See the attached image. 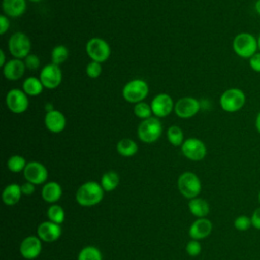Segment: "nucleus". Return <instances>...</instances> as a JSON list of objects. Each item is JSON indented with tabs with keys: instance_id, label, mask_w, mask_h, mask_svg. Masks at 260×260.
<instances>
[{
	"instance_id": "nucleus-1",
	"label": "nucleus",
	"mask_w": 260,
	"mask_h": 260,
	"mask_svg": "<svg viewBox=\"0 0 260 260\" xmlns=\"http://www.w3.org/2000/svg\"><path fill=\"white\" fill-rule=\"evenodd\" d=\"M232 47L237 56L247 60L259 51L257 37L247 31H242L236 35L233 39Z\"/></svg>"
},
{
	"instance_id": "nucleus-2",
	"label": "nucleus",
	"mask_w": 260,
	"mask_h": 260,
	"mask_svg": "<svg viewBox=\"0 0 260 260\" xmlns=\"http://www.w3.org/2000/svg\"><path fill=\"white\" fill-rule=\"evenodd\" d=\"M104 192L105 190L101 184L94 181H89L78 188L76 192V201L81 206H93L103 200Z\"/></svg>"
},
{
	"instance_id": "nucleus-3",
	"label": "nucleus",
	"mask_w": 260,
	"mask_h": 260,
	"mask_svg": "<svg viewBox=\"0 0 260 260\" xmlns=\"http://www.w3.org/2000/svg\"><path fill=\"white\" fill-rule=\"evenodd\" d=\"M246 93L238 87L224 90L219 98V105L224 112L236 113L243 109L246 104Z\"/></svg>"
},
{
	"instance_id": "nucleus-4",
	"label": "nucleus",
	"mask_w": 260,
	"mask_h": 260,
	"mask_svg": "<svg viewBox=\"0 0 260 260\" xmlns=\"http://www.w3.org/2000/svg\"><path fill=\"white\" fill-rule=\"evenodd\" d=\"M162 132V126L160 121L157 118H148L143 120L138 128H137V135L138 138L145 143H152L156 141Z\"/></svg>"
},
{
	"instance_id": "nucleus-5",
	"label": "nucleus",
	"mask_w": 260,
	"mask_h": 260,
	"mask_svg": "<svg viewBox=\"0 0 260 260\" xmlns=\"http://www.w3.org/2000/svg\"><path fill=\"white\" fill-rule=\"evenodd\" d=\"M122 94L125 101L128 103H140L148 94V85L142 79H133L124 85Z\"/></svg>"
},
{
	"instance_id": "nucleus-6",
	"label": "nucleus",
	"mask_w": 260,
	"mask_h": 260,
	"mask_svg": "<svg viewBox=\"0 0 260 260\" xmlns=\"http://www.w3.org/2000/svg\"><path fill=\"white\" fill-rule=\"evenodd\" d=\"M178 189L184 197L195 198L201 191L200 179L192 172H185L178 179Z\"/></svg>"
},
{
	"instance_id": "nucleus-7",
	"label": "nucleus",
	"mask_w": 260,
	"mask_h": 260,
	"mask_svg": "<svg viewBox=\"0 0 260 260\" xmlns=\"http://www.w3.org/2000/svg\"><path fill=\"white\" fill-rule=\"evenodd\" d=\"M31 49V43L29 38L21 32L17 31L11 35L8 40V50L15 59H23L29 55Z\"/></svg>"
},
{
	"instance_id": "nucleus-8",
	"label": "nucleus",
	"mask_w": 260,
	"mask_h": 260,
	"mask_svg": "<svg viewBox=\"0 0 260 260\" xmlns=\"http://www.w3.org/2000/svg\"><path fill=\"white\" fill-rule=\"evenodd\" d=\"M87 56L94 62L103 63L107 61L111 54L109 44L101 38H91L85 46Z\"/></svg>"
},
{
	"instance_id": "nucleus-9",
	"label": "nucleus",
	"mask_w": 260,
	"mask_h": 260,
	"mask_svg": "<svg viewBox=\"0 0 260 260\" xmlns=\"http://www.w3.org/2000/svg\"><path fill=\"white\" fill-rule=\"evenodd\" d=\"M183 154L191 160H201L205 157L207 149L204 142L198 138H188L181 145Z\"/></svg>"
},
{
	"instance_id": "nucleus-10",
	"label": "nucleus",
	"mask_w": 260,
	"mask_h": 260,
	"mask_svg": "<svg viewBox=\"0 0 260 260\" xmlns=\"http://www.w3.org/2000/svg\"><path fill=\"white\" fill-rule=\"evenodd\" d=\"M6 106L14 114H21L25 112L28 108L27 94L18 88H13L9 90L5 98Z\"/></svg>"
},
{
	"instance_id": "nucleus-11",
	"label": "nucleus",
	"mask_w": 260,
	"mask_h": 260,
	"mask_svg": "<svg viewBox=\"0 0 260 260\" xmlns=\"http://www.w3.org/2000/svg\"><path fill=\"white\" fill-rule=\"evenodd\" d=\"M40 80L48 89L58 87L62 81V71L59 65L51 63L44 66L40 72Z\"/></svg>"
},
{
	"instance_id": "nucleus-12",
	"label": "nucleus",
	"mask_w": 260,
	"mask_h": 260,
	"mask_svg": "<svg viewBox=\"0 0 260 260\" xmlns=\"http://www.w3.org/2000/svg\"><path fill=\"white\" fill-rule=\"evenodd\" d=\"M200 110V103L191 96L180 99L174 107V111L179 118L188 119L195 116Z\"/></svg>"
},
{
	"instance_id": "nucleus-13",
	"label": "nucleus",
	"mask_w": 260,
	"mask_h": 260,
	"mask_svg": "<svg viewBox=\"0 0 260 260\" xmlns=\"http://www.w3.org/2000/svg\"><path fill=\"white\" fill-rule=\"evenodd\" d=\"M23 176L27 182L35 185L43 184L48 179V170L39 161H29L23 170Z\"/></svg>"
},
{
	"instance_id": "nucleus-14",
	"label": "nucleus",
	"mask_w": 260,
	"mask_h": 260,
	"mask_svg": "<svg viewBox=\"0 0 260 260\" xmlns=\"http://www.w3.org/2000/svg\"><path fill=\"white\" fill-rule=\"evenodd\" d=\"M150 107L152 110V114H154L155 117L164 118L171 114L175 106L171 95H169L168 93H158L151 101Z\"/></svg>"
},
{
	"instance_id": "nucleus-15",
	"label": "nucleus",
	"mask_w": 260,
	"mask_h": 260,
	"mask_svg": "<svg viewBox=\"0 0 260 260\" xmlns=\"http://www.w3.org/2000/svg\"><path fill=\"white\" fill-rule=\"evenodd\" d=\"M20 254L23 258L27 260H32L37 258L42 251L41 239L37 236H28L26 237L20 244L19 247Z\"/></svg>"
},
{
	"instance_id": "nucleus-16",
	"label": "nucleus",
	"mask_w": 260,
	"mask_h": 260,
	"mask_svg": "<svg viewBox=\"0 0 260 260\" xmlns=\"http://www.w3.org/2000/svg\"><path fill=\"white\" fill-rule=\"evenodd\" d=\"M38 237L44 242H54L58 240L62 234L60 224L53 221L42 222L37 230Z\"/></svg>"
},
{
	"instance_id": "nucleus-17",
	"label": "nucleus",
	"mask_w": 260,
	"mask_h": 260,
	"mask_svg": "<svg viewBox=\"0 0 260 260\" xmlns=\"http://www.w3.org/2000/svg\"><path fill=\"white\" fill-rule=\"evenodd\" d=\"M45 126L53 133H60L65 129L66 118L63 113L58 110L47 112L45 116Z\"/></svg>"
},
{
	"instance_id": "nucleus-18",
	"label": "nucleus",
	"mask_w": 260,
	"mask_h": 260,
	"mask_svg": "<svg viewBox=\"0 0 260 260\" xmlns=\"http://www.w3.org/2000/svg\"><path fill=\"white\" fill-rule=\"evenodd\" d=\"M212 231V222L205 218H198L196 219L189 229V236L193 240H201L210 235Z\"/></svg>"
},
{
	"instance_id": "nucleus-19",
	"label": "nucleus",
	"mask_w": 260,
	"mask_h": 260,
	"mask_svg": "<svg viewBox=\"0 0 260 260\" xmlns=\"http://www.w3.org/2000/svg\"><path fill=\"white\" fill-rule=\"evenodd\" d=\"M25 64L20 59H12L6 62L3 66V74L8 80L20 79L25 71Z\"/></svg>"
},
{
	"instance_id": "nucleus-20",
	"label": "nucleus",
	"mask_w": 260,
	"mask_h": 260,
	"mask_svg": "<svg viewBox=\"0 0 260 260\" xmlns=\"http://www.w3.org/2000/svg\"><path fill=\"white\" fill-rule=\"evenodd\" d=\"M2 9L7 16L18 17L26 9L25 0H2Z\"/></svg>"
},
{
	"instance_id": "nucleus-21",
	"label": "nucleus",
	"mask_w": 260,
	"mask_h": 260,
	"mask_svg": "<svg viewBox=\"0 0 260 260\" xmlns=\"http://www.w3.org/2000/svg\"><path fill=\"white\" fill-rule=\"evenodd\" d=\"M62 196V188L57 182H49L42 189V197L49 203L58 201Z\"/></svg>"
},
{
	"instance_id": "nucleus-22",
	"label": "nucleus",
	"mask_w": 260,
	"mask_h": 260,
	"mask_svg": "<svg viewBox=\"0 0 260 260\" xmlns=\"http://www.w3.org/2000/svg\"><path fill=\"white\" fill-rule=\"evenodd\" d=\"M21 187L17 184H10L6 186L2 192V199L6 205H15L21 197Z\"/></svg>"
},
{
	"instance_id": "nucleus-23",
	"label": "nucleus",
	"mask_w": 260,
	"mask_h": 260,
	"mask_svg": "<svg viewBox=\"0 0 260 260\" xmlns=\"http://www.w3.org/2000/svg\"><path fill=\"white\" fill-rule=\"evenodd\" d=\"M188 207L191 213L198 218L205 217L209 213V209H210L209 204L206 200L202 198H197V197L190 199V201L188 202Z\"/></svg>"
},
{
	"instance_id": "nucleus-24",
	"label": "nucleus",
	"mask_w": 260,
	"mask_h": 260,
	"mask_svg": "<svg viewBox=\"0 0 260 260\" xmlns=\"http://www.w3.org/2000/svg\"><path fill=\"white\" fill-rule=\"evenodd\" d=\"M44 89V85L40 78L29 76L26 79H24L22 83V90L30 96H37L42 93Z\"/></svg>"
},
{
	"instance_id": "nucleus-25",
	"label": "nucleus",
	"mask_w": 260,
	"mask_h": 260,
	"mask_svg": "<svg viewBox=\"0 0 260 260\" xmlns=\"http://www.w3.org/2000/svg\"><path fill=\"white\" fill-rule=\"evenodd\" d=\"M117 151L122 156H133L138 151V145L132 139L123 138L117 143Z\"/></svg>"
},
{
	"instance_id": "nucleus-26",
	"label": "nucleus",
	"mask_w": 260,
	"mask_h": 260,
	"mask_svg": "<svg viewBox=\"0 0 260 260\" xmlns=\"http://www.w3.org/2000/svg\"><path fill=\"white\" fill-rule=\"evenodd\" d=\"M120 183L119 175L114 171H109L105 173L101 180V185L106 192H111L117 188Z\"/></svg>"
},
{
	"instance_id": "nucleus-27",
	"label": "nucleus",
	"mask_w": 260,
	"mask_h": 260,
	"mask_svg": "<svg viewBox=\"0 0 260 260\" xmlns=\"http://www.w3.org/2000/svg\"><path fill=\"white\" fill-rule=\"evenodd\" d=\"M167 137L168 140L171 144H173L174 146H179L182 145L184 142V134L183 131L180 127L174 125L171 126L168 131H167Z\"/></svg>"
},
{
	"instance_id": "nucleus-28",
	"label": "nucleus",
	"mask_w": 260,
	"mask_h": 260,
	"mask_svg": "<svg viewBox=\"0 0 260 260\" xmlns=\"http://www.w3.org/2000/svg\"><path fill=\"white\" fill-rule=\"evenodd\" d=\"M77 260H103V256L98 248L87 246L80 250Z\"/></svg>"
},
{
	"instance_id": "nucleus-29",
	"label": "nucleus",
	"mask_w": 260,
	"mask_h": 260,
	"mask_svg": "<svg viewBox=\"0 0 260 260\" xmlns=\"http://www.w3.org/2000/svg\"><path fill=\"white\" fill-rule=\"evenodd\" d=\"M68 49L63 45H58L53 48L51 53V59L52 63L56 65H60L64 63L68 58Z\"/></svg>"
},
{
	"instance_id": "nucleus-30",
	"label": "nucleus",
	"mask_w": 260,
	"mask_h": 260,
	"mask_svg": "<svg viewBox=\"0 0 260 260\" xmlns=\"http://www.w3.org/2000/svg\"><path fill=\"white\" fill-rule=\"evenodd\" d=\"M47 215H48V217L51 221L56 222L58 224H61L64 221V218H65L64 209L58 204L51 205L48 209Z\"/></svg>"
},
{
	"instance_id": "nucleus-31",
	"label": "nucleus",
	"mask_w": 260,
	"mask_h": 260,
	"mask_svg": "<svg viewBox=\"0 0 260 260\" xmlns=\"http://www.w3.org/2000/svg\"><path fill=\"white\" fill-rule=\"evenodd\" d=\"M26 164L27 162L25 161V158L23 156L17 155V154L10 156L7 160V167L13 173H19V172L23 171Z\"/></svg>"
},
{
	"instance_id": "nucleus-32",
	"label": "nucleus",
	"mask_w": 260,
	"mask_h": 260,
	"mask_svg": "<svg viewBox=\"0 0 260 260\" xmlns=\"http://www.w3.org/2000/svg\"><path fill=\"white\" fill-rule=\"evenodd\" d=\"M134 114H135L136 117H138L140 119H143V120H146V119L151 117L152 110H151V107L148 104H146L144 102H140V103L135 104Z\"/></svg>"
},
{
	"instance_id": "nucleus-33",
	"label": "nucleus",
	"mask_w": 260,
	"mask_h": 260,
	"mask_svg": "<svg viewBox=\"0 0 260 260\" xmlns=\"http://www.w3.org/2000/svg\"><path fill=\"white\" fill-rule=\"evenodd\" d=\"M234 226L236 228V230H238L240 232L248 231L252 226L251 216H247L244 214L237 216L234 220Z\"/></svg>"
},
{
	"instance_id": "nucleus-34",
	"label": "nucleus",
	"mask_w": 260,
	"mask_h": 260,
	"mask_svg": "<svg viewBox=\"0 0 260 260\" xmlns=\"http://www.w3.org/2000/svg\"><path fill=\"white\" fill-rule=\"evenodd\" d=\"M86 75L90 78H98L102 73V65L99 62L91 61L86 65L85 68Z\"/></svg>"
},
{
	"instance_id": "nucleus-35",
	"label": "nucleus",
	"mask_w": 260,
	"mask_h": 260,
	"mask_svg": "<svg viewBox=\"0 0 260 260\" xmlns=\"http://www.w3.org/2000/svg\"><path fill=\"white\" fill-rule=\"evenodd\" d=\"M201 244L198 242V240H192L190 241L186 246V251L190 256H198L201 252Z\"/></svg>"
},
{
	"instance_id": "nucleus-36",
	"label": "nucleus",
	"mask_w": 260,
	"mask_h": 260,
	"mask_svg": "<svg viewBox=\"0 0 260 260\" xmlns=\"http://www.w3.org/2000/svg\"><path fill=\"white\" fill-rule=\"evenodd\" d=\"M24 64L26 66V68H28L29 70H36L40 67L41 62L37 55L29 54L26 58H24Z\"/></svg>"
},
{
	"instance_id": "nucleus-37",
	"label": "nucleus",
	"mask_w": 260,
	"mask_h": 260,
	"mask_svg": "<svg viewBox=\"0 0 260 260\" xmlns=\"http://www.w3.org/2000/svg\"><path fill=\"white\" fill-rule=\"evenodd\" d=\"M250 68L256 72L260 73V52L258 51L256 54H254L249 60H248Z\"/></svg>"
},
{
	"instance_id": "nucleus-38",
	"label": "nucleus",
	"mask_w": 260,
	"mask_h": 260,
	"mask_svg": "<svg viewBox=\"0 0 260 260\" xmlns=\"http://www.w3.org/2000/svg\"><path fill=\"white\" fill-rule=\"evenodd\" d=\"M251 220H252V226L255 228L256 230H260V207L256 208L252 215H251Z\"/></svg>"
},
{
	"instance_id": "nucleus-39",
	"label": "nucleus",
	"mask_w": 260,
	"mask_h": 260,
	"mask_svg": "<svg viewBox=\"0 0 260 260\" xmlns=\"http://www.w3.org/2000/svg\"><path fill=\"white\" fill-rule=\"evenodd\" d=\"M9 20L6 15H0V34L4 35L9 28Z\"/></svg>"
},
{
	"instance_id": "nucleus-40",
	"label": "nucleus",
	"mask_w": 260,
	"mask_h": 260,
	"mask_svg": "<svg viewBox=\"0 0 260 260\" xmlns=\"http://www.w3.org/2000/svg\"><path fill=\"white\" fill-rule=\"evenodd\" d=\"M20 187H21V192L24 195H30L35 192V184H32L30 182L26 181V183L22 184Z\"/></svg>"
},
{
	"instance_id": "nucleus-41",
	"label": "nucleus",
	"mask_w": 260,
	"mask_h": 260,
	"mask_svg": "<svg viewBox=\"0 0 260 260\" xmlns=\"http://www.w3.org/2000/svg\"><path fill=\"white\" fill-rule=\"evenodd\" d=\"M255 129L260 134V111L258 112V114L255 118Z\"/></svg>"
},
{
	"instance_id": "nucleus-42",
	"label": "nucleus",
	"mask_w": 260,
	"mask_h": 260,
	"mask_svg": "<svg viewBox=\"0 0 260 260\" xmlns=\"http://www.w3.org/2000/svg\"><path fill=\"white\" fill-rule=\"evenodd\" d=\"M0 57H1V59H0V66L3 67L6 64V62H5V54H4L3 50L0 51Z\"/></svg>"
},
{
	"instance_id": "nucleus-43",
	"label": "nucleus",
	"mask_w": 260,
	"mask_h": 260,
	"mask_svg": "<svg viewBox=\"0 0 260 260\" xmlns=\"http://www.w3.org/2000/svg\"><path fill=\"white\" fill-rule=\"evenodd\" d=\"M254 9H255L256 13L260 15V0H256V1H255V4H254Z\"/></svg>"
},
{
	"instance_id": "nucleus-44",
	"label": "nucleus",
	"mask_w": 260,
	"mask_h": 260,
	"mask_svg": "<svg viewBox=\"0 0 260 260\" xmlns=\"http://www.w3.org/2000/svg\"><path fill=\"white\" fill-rule=\"evenodd\" d=\"M46 110H47V112H50V111H53V110H55V109H53L52 104H47V105H46Z\"/></svg>"
},
{
	"instance_id": "nucleus-45",
	"label": "nucleus",
	"mask_w": 260,
	"mask_h": 260,
	"mask_svg": "<svg viewBox=\"0 0 260 260\" xmlns=\"http://www.w3.org/2000/svg\"><path fill=\"white\" fill-rule=\"evenodd\" d=\"M257 42H258V49H259V52H260V34L257 36Z\"/></svg>"
},
{
	"instance_id": "nucleus-46",
	"label": "nucleus",
	"mask_w": 260,
	"mask_h": 260,
	"mask_svg": "<svg viewBox=\"0 0 260 260\" xmlns=\"http://www.w3.org/2000/svg\"><path fill=\"white\" fill-rule=\"evenodd\" d=\"M258 201H259V203H260V191H259V193H258Z\"/></svg>"
},
{
	"instance_id": "nucleus-47",
	"label": "nucleus",
	"mask_w": 260,
	"mask_h": 260,
	"mask_svg": "<svg viewBox=\"0 0 260 260\" xmlns=\"http://www.w3.org/2000/svg\"><path fill=\"white\" fill-rule=\"evenodd\" d=\"M29 1H32V2H39V1H42V0H29Z\"/></svg>"
}]
</instances>
